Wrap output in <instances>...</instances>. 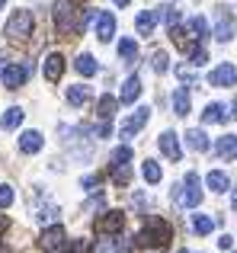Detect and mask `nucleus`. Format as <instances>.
Wrapping results in <instances>:
<instances>
[{
  "mask_svg": "<svg viewBox=\"0 0 237 253\" xmlns=\"http://www.w3.org/2000/svg\"><path fill=\"white\" fill-rule=\"evenodd\" d=\"M173 112H176V116H186V112H189V93L186 90L173 93Z\"/></svg>",
  "mask_w": 237,
  "mask_h": 253,
  "instance_id": "nucleus-28",
  "label": "nucleus"
},
{
  "mask_svg": "<svg viewBox=\"0 0 237 253\" xmlns=\"http://www.w3.org/2000/svg\"><path fill=\"white\" fill-rule=\"evenodd\" d=\"M189 61H193L196 68H199V64H205V61H208L205 48H202V45H193V51H189Z\"/></svg>",
  "mask_w": 237,
  "mask_h": 253,
  "instance_id": "nucleus-34",
  "label": "nucleus"
},
{
  "mask_svg": "<svg viewBox=\"0 0 237 253\" xmlns=\"http://www.w3.org/2000/svg\"><path fill=\"white\" fill-rule=\"evenodd\" d=\"M122 228H125V215H122L118 209L103 211V218L96 221V231H100V234H118Z\"/></svg>",
  "mask_w": 237,
  "mask_h": 253,
  "instance_id": "nucleus-7",
  "label": "nucleus"
},
{
  "mask_svg": "<svg viewBox=\"0 0 237 253\" xmlns=\"http://www.w3.org/2000/svg\"><path fill=\"white\" fill-rule=\"evenodd\" d=\"M189 32H193V39L199 42V39H202V36L208 32V23H205L202 16H193V19H189Z\"/></svg>",
  "mask_w": 237,
  "mask_h": 253,
  "instance_id": "nucleus-29",
  "label": "nucleus"
},
{
  "mask_svg": "<svg viewBox=\"0 0 237 253\" xmlns=\"http://www.w3.org/2000/svg\"><path fill=\"white\" fill-rule=\"evenodd\" d=\"M208 84H212V86H234L237 84V68H234L231 61L218 64V68L208 74Z\"/></svg>",
  "mask_w": 237,
  "mask_h": 253,
  "instance_id": "nucleus-8",
  "label": "nucleus"
},
{
  "mask_svg": "<svg viewBox=\"0 0 237 253\" xmlns=\"http://www.w3.org/2000/svg\"><path fill=\"white\" fill-rule=\"evenodd\" d=\"M109 161H113V164H128V161H131V148H128V144H122V148H116Z\"/></svg>",
  "mask_w": 237,
  "mask_h": 253,
  "instance_id": "nucleus-31",
  "label": "nucleus"
},
{
  "mask_svg": "<svg viewBox=\"0 0 237 253\" xmlns=\"http://www.w3.org/2000/svg\"><path fill=\"white\" fill-rule=\"evenodd\" d=\"M6 228H10V221H6V215H0V234H3Z\"/></svg>",
  "mask_w": 237,
  "mask_h": 253,
  "instance_id": "nucleus-39",
  "label": "nucleus"
},
{
  "mask_svg": "<svg viewBox=\"0 0 237 253\" xmlns=\"http://www.w3.org/2000/svg\"><path fill=\"white\" fill-rule=\"evenodd\" d=\"M148 119H151V109H148V106L135 109V116H128V119H125V125H122V138L138 135V131H141L144 125H148Z\"/></svg>",
  "mask_w": 237,
  "mask_h": 253,
  "instance_id": "nucleus-9",
  "label": "nucleus"
},
{
  "mask_svg": "<svg viewBox=\"0 0 237 253\" xmlns=\"http://www.w3.org/2000/svg\"><path fill=\"white\" fill-rule=\"evenodd\" d=\"M26 77H29V68H26V64H6V71L0 74V81H3L6 90H19V86L26 84Z\"/></svg>",
  "mask_w": 237,
  "mask_h": 253,
  "instance_id": "nucleus-6",
  "label": "nucleus"
},
{
  "mask_svg": "<svg viewBox=\"0 0 237 253\" xmlns=\"http://www.w3.org/2000/svg\"><path fill=\"white\" fill-rule=\"evenodd\" d=\"M42 71H45V81L55 84L58 77L64 74V55H58V51H55V55H48V58H45V64H42Z\"/></svg>",
  "mask_w": 237,
  "mask_h": 253,
  "instance_id": "nucleus-10",
  "label": "nucleus"
},
{
  "mask_svg": "<svg viewBox=\"0 0 237 253\" xmlns=\"http://www.w3.org/2000/svg\"><path fill=\"white\" fill-rule=\"evenodd\" d=\"M215 218H208V215H193V231L196 234H212V228H215Z\"/></svg>",
  "mask_w": 237,
  "mask_h": 253,
  "instance_id": "nucleus-26",
  "label": "nucleus"
},
{
  "mask_svg": "<svg viewBox=\"0 0 237 253\" xmlns=\"http://www.w3.org/2000/svg\"><path fill=\"white\" fill-rule=\"evenodd\" d=\"M68 103H71V106H87V103H90V86H87V84L68 86Z\"/></svg>",
  "mask_w": 237,
  "mask_h": 253,
  "instance_id": "nucleus-17",
  "label": "nucleus"
},
{
  "mask_svg": "<svg viewBox=\"0 0 237 253\" xmlns=\"http://www.w3.org/2000/svg\"><path fill=\"white\" fill-rule=\"evenodd\" d=\"M138 96H141V81H138V77H128V81L122 84V93H118V99H122V103H135Z\"/></svg>",
  "mask_w": 237,
  "mask_h": 253,
  "instance_id": "nucleus-18",
  "label": "nucleus"
},
{
  "mask_svg": "<svg viewBox=\"0 0 237 253\" xmlns=\"http://www.w3.org/2000/svg\"><path fill=\"white\" fill-rule=\"evenodd\" d=\"M141 176H144V183L157 186L163 173H160V167H157V161H144V164H141Z\"/></svg>",
  "mask_w": 237,
  "mask_h": 253,
  "instance_id": "nucleus-23",
  "label": "nucleus"
},
{
  "mask_svg": "<svg viewBox=\"0 0 237 253\" xmlns=\"http://www.w3.org/2000/svg\"><path fill=\"white\" fill-rule=\"evenodd\" d=\"M32 26H36L32 13H29V10H16L10 19H6V39H13V42H23V39L32 36Z\"/></svg>",
  "mask_w": 237,
  "mask_h": 253,
  "instance_id": "nucleus-3",
  "label": "nucleus"
},
{
  "mask_svg": "<svg viewBox=\"0 0 237 253\" xmlns=\"http://www.w3.org/2000/svg\"><path fill=\"white\" fill-rule=\"evenodd\" d=\"M157 19H160V10H144V13H138L135 29L141 32V36H151V32H154V26H157Z\"/></svg>",
  "mask_w": 237,
  "mask_h": 253,
  "instance_id": "nucleus-14",
  "label": "nucleus"
},
{
  "mask_svg": "<svg viewBox=\"0 0 237 253\" xmlns=\"http://www.w3.org/2000/svg\"><path fill=\"white\" fill-rule=\"evenodd\" d=\"M100 173H93V176H83V189H87V192H96V186H100Z\"/></svg>",
  "mask_w": 237,
  "mask_h": 253,
  "instance_id": "nucleus-36",
  "label": "nucleus"
},
{
  "mask_svg": "<svg viewBox=\"0 0 237 253\" xmlns=\"http://www.w3.org/2000/svg\"><path fill=\"white\" fill-rule=\"evenodd\" d=\"M42 148H45V138L39 135V131H23V135H19V151H23V154H39Z\"/></svg>",
  "mask_w": 237,
  "mask_h": 253,
  "instance_id": "nucleus-12",
  "label": "nucleus"
},
{
  "mask_svg": "<svg viewBox=\"0 0 237 253\" xmlns=\"http://www.w3.org/2000/svg\"><path fill=\"white\" fill-rule=\"evenodd\" d=\"M231 36H234V26H231V19H228V13H221L218 26H215V39H218V42H228Z\"/></svg>",
  "mask_w": 237,
  "mask_h": 253,
  "instance_id": "nucleus-25",
  "label": "nucleus"
},
{
  "mask_svg": "<svg viewBox=\"0 0 237 253\" xmlns=\"http://www.w3.org/2000/svg\"><path fill=\"white\" fill-rule=\"evenodd\" d=\"M23 116H26V112L19 109V106H10V109L3 112V119H0V125H3V131H16L19 125H23Z\"/></svg>",
  "mask_w": 237,
  "mask_h": 253,
  "instance_id": "nucleus-16",
  "label": "nucleus"
},
{
  "mask_svg": "<svg viewBox=\"0 0 237 253\" xmlns=\"http://www.w3.org/2000/svg\"><path fill=\"white\" fill-rule=\"evenodd\" d=\"M128 176H131V170H128V164H116V173H113V179H116V186H125V183H128Z\"/></svg>",
  "mask_w": 237,
  "mask_h": 253,
  "instance_id": "nucleus-32",
  "label": "nucleus"
},
{
  "mask_svg": "<svg viewBox=\"0 0 237 253\" xmlns=\"http://www.w3.org/2000/svg\"><path fill=\"white\" fill-rule=\"evenodd\" d=\"M202 122H205V125H212V122H231V112H228L221 103H208L205 112H202Z\"/></svg>",
  "mask_w": 237,
  "mask_h": 253,
  "instance_id": "nucleus-15",
  "label": "nucleus"
},
{
  "mask_svg": "<svg viewBox=\"0 0 237 253\" xmlns=\"http://www.w3.org/2000/svg\"><path fill=\"white\" fill-rule=\"evenodd\" d=\"M231 209L237 211V189H234V196H231Z\"/></svg>",
  "mask_w": 237,
  "mask_h": 253,
  "instance_id": "nucleus-40",
  "label": "nucleus"
},
{
  "mask_svg": "<svg viewBox=\"0 0 237 253\" xmlns=\"http://www.w3.org/2000/svg\"><path fill=\"white\" fill-rule=\"evenodd\" d=\"M231 244H234L231 234H221V237H218V247H221V250H231Z\"/></svg>",
  "mask_w": 237,
  "mask_h": 253,
  "instance_id": "nucleus-37",
  "label": "nucleus"
},
{
  "mask_svg": "<svg viewBox=\"0 0 237 253\" xmlns=\"http://www.w3.org/2000/svg\"><path fill=\"white\" fill-rule=\"evenodd\" d=\"M116 106H118V99H113V96L106 93V96H100V103H96V116H100V119H109V122H113Z\"/></svg>",
  "mask_w": 237,
  "mask_h": 253,
  "instance_id": "nucleus-21",
  "label": "nucleus"
},
{
  "mask_svg": "<svg viewBox=\"0 0 237 253\" xmlns=\"http://www.w3.org/2000/svg\"><path fill=\"white\" fill-rule=\"evenodd\" d=\"M39 247L48 250V253L61 250V247H64V228H61V224H51V228H45L42 234H39Z\"/></svg>",
  "mask_w": 237,
  "mask_h": 253,
  "instance_id": "nucleus-5",
  "label": "nucleus"
},
{
  "mask_svg": "<svg viewBox=\"0 0 237 253\" xmlns=\"http://www.w3.org/2000/svg\"><path fill=\"white\" fill-rule=\"evenodd\" d=\"M170 241H173V231H170V224L160 221V218H148V224H144L135 237L138 247H151V250H163Z\"/></svg>",
  "mask_w": 237,
  "mask_h": 253,
  "instance_id": "nucleus-1",
  "label": "nucleus"
},
{
  "mask_svg": "<svg viewBox=\"0 0 237 253\" xmlns=\"http://www.w3.org/2000/svg\"><path fill=\"white\" fill-rule=\"evenodd\" d=\"M3 3H6V0H0V6H3Z\"/></svg>",
  "mask_w": 237,
  "mask_h": 253,
  "instance_id": "nucleus-42",
  "label": "nucleus"
},
{
  "mask_svg": "<svg viewBox=\"0 0 237 253\" xmlns=\"http://www.w3.org/2000/svg\"><path fill=\"white\" fill-rule=\"evenodd\" d=\"M186 144L193 151H208V135L202 128H193V131H186Z\"/></svg>",
  "mask_w": 237,
  "mask_h": 253,
  "instance_id": "nucleus-22",
  "label": "nucleus"
},
{
  "mask_svg": "<svg viewBox=\"0 0 237 253\" xmlns=\"http://www.w3.org/2000/svg\"><path fill=\"white\" fill-rule=\"evenodd\" d=\"M157 144H160V151L170 157V161H180V157H183V151H180V138H176L173 131H163V135L157 138Z\"/></svg>",
  "mask_w": 237,
  "mask_h": 253,
  "instance_id": "nucleus-11",
  "label": "nucleus"
},
{
  "mask_svg": "<svg viewBox=\"0 0 237 253\" xmlns=\"http://www.w3.org/2000/svg\"><path fill=\"white\" fill-rule=\"evenodd\" d=\"M176 74H180V77H183V81H186V84L193 81V71H186V68H176Z\"/></svg>",
  "mask_w": 237,
  "mask_h": 253,
  "instance_id": "nucleus-38",
  "label": "nucleus"
},
{
  "mask_svg": "<svg viewBox=\"0 0 237 253\" xmlns=\"http://www.w3.org/2000/svg\"><path fill=\"white\" fill-rule=\"evenodd\" d=\"M96 36H100L103 42H109V39L116 36V16L113 13H96Z\"/></svg>",
  "mask_w": 237,
  "mask_h": 253,
  "instance_id": "nucleus-13",
  "label": "nucleus"
},
{
  "mask_svg": "<svg viewBox=\"0 0 237 253\" xmlns=\"http://www.w3.org/2000/svg\"><path fill=\"white\" fill-rule=\"evenodd\" d=\"M173 199H176V205H180V209H196V205L202 202L199 176H196V173H186V179L176 186V196Z\"/></svg>",
  "mask_w": 237,
  "mask_h": 253,
  "instance_id": "nucleus-2",
  "label": "nucleus"
},
{
  "mask_svg": "<svg viewBox=\"0 0 237 253\" xmlns=\"http://www.w3.org/2000/svg\"><path fill=\"white\" fill-rule=\"evenodd\" d=\"M13 199H16V192H13V186H0V209H10Z\"/></svg>",
  "mask_w": 237,
  "mask_h": 253,
  "instance_id": "nucleus-33",
  "label": "nucleus"
},
{
  "mask_svg": "<svg viewBox=\"0 0 237 253\" xmlns=\"http://www.w3.org/2000/svg\"><path fill=\"white\" fill-rule=\"evenodd\" d=\"M215 154L218 157H237V138L234 135H221L215 144Z\"/></svg>",
  "mask_w": 237,
  "mask_h": 253,
  "instance_id": "nucleus-19",
  "label": "nucleus"
},
{
  "mask_svg": "<svg viewBox=\"0 0 237 253\" xmlns=\"http://www.w3.org/2000/svg\"><path fill=\"white\" fill-rule=\"evenodd\" d=\"M118 55H122L125 61H135L138 58V42L135 39H122V42H118Z\"/></svg>",
  "mask_w": 237,
  "mask_h": 253,
  "instance_id": "nucleus-27",
  "label": "nucleus"
},
{
  "mask_svg": "<svg viewBox=\"0 0 237 253\" xmlns=\"http://www.w3.org/2000/svg\"><path fill=\"white\" fill-rule=\"evenodd\" d=\"M90 250H93V241H87V237H80L68 247V253H90Z\"/></svg>",
  "mask_w": 237,
  "mask_h": 253,
  "instance_id": "nucleus-35",
  "label": "nucleus"
},
{
  "mask_svg": "<svg viewBox=\"0 0 237 253\" xmlns=\"http://www.w3.org/2000/svg\"><path fill=\"white\" fill-rule=\"evenodd\" d=\"M180 253H186V250H180Z\"/></svg>",
  "mask_w": 237,
  "mask_h": 253,
  "instance_id": "nucleus-43",
  "label": "nucleus"
},
{
  "mask_svg": "<svg viewBox=\"0 0 237 253\" xmlns=\"http://www.w3.org/2000/svg\"><path fill=\"white\" fill-rule=\"evenodd\" d=\"M151 68H154L157 74H163V71L170 68V58H167V51H154V55H151Z\"/></svg>",
  "mask_w": 237,
  "mask_h": 253,
  "instance_id": "nucleus-30",
  "label": "nucleus"
},
{
  "mask_svg": "<svg viewBox=\"0 0 237 253\" xmlns=\"http://www.w3.org/2000/svg\"><path fill=\"white\" fill-rule=\"evenodd\" d=\"M205 183H208V189H212V192H225V189H231V179H228L221 170H212V173L205 176Z\"/></svg>",
  "mask_w": 237,
  "mask_h": 253,
  "instance_id": "nucleus-20",
  "label": "nucleus"
},
{
  "mask_svg": "<svg viewBox=\"0 0 237 253\" xmlns=\"http://www.w3.org/2000/svg\"><path fill=\"white\" fill-rule=\"evenodd\" d=\"M74 6L71 0H58L55 3V23H58V32L61 36H71V32H80V19H74Z\"/></svg>",
  "mask_w": 237,
  "mask_h": 253,
  "instance_id": "nucleus-4",
  "label": "nucleus"
},
{
  "mask_svg": "<svg viewBox=\"0 0 237 253\" xmlns=\"http://www.w3.org/2000/svg\"><path fill=\"white\" fill-rule=\"evenodd\" d=\"M74 68L80 71L83 77H93V74H96V58H93V55H77Z\"/></svg>",
  "mask_w": 237,
  "mask_h": 253,
  "instance_id": "nucleus-24",
  "label": "nucleus"
},
{
  "mask_svg": "<svg viewBox=\"0 0 237 253\" xmlns=\"http://www.w3.org/2000/svg\"><path fill=\"white\" fill-rule=\"evenodd\" d=\"M113 3H116V6H128L131 0H113Z\"/></svg>",
  "mask_w": 237,
  "mask_h": 253,
  "instance_id": "nucleus-41",
  "label": "nucleus"
}]
</instances>
